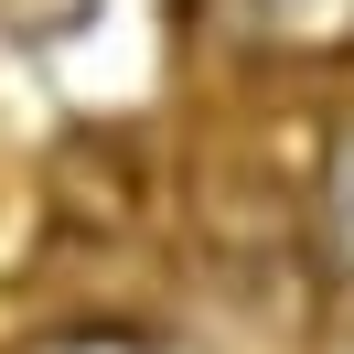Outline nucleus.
Returning <instances> with one entry per match:
<instances>
[{"label":"nucleus","instance_id":"obj_2","mask_svg":"<svg viewBox=\"0 0 354 354\" xmlns=\"http://www.w3.org/2000/svg\"><path fill=\"white\" fill-rule=\"evenodd\" d=\"M11 354H161L151 333H97V322H75V333H32V344H11Z\"/></svg>","mask_w":354,"mask_h":354},{"label":"nucleus","instance_id":"obj_3","mask_svg":"<svg viewBox=\"0 0 354 354\" xmlns=\"http://www.w3.org/2000/svg\"><path fill=\"white\" fill-rule=\"evenodd\" d=\"M322 204H333V236L354 247V140L333 151V183H322Z\"/></svg>","mask_w":354,"mask_h":354},{"label":"nucleus","instance_id":"obj_1","mask_svg":"<svg viewBox=\"0 0 354 354\" xmlns=\"http://www.w3.org/2000/svg\"><path fill=\"white\" fill-rule=\"evenodd\" d=\"M258 11L290 44H354V0H258Z\"/></svg>","mask_w":354,"mask_h":354}]
</instances>
